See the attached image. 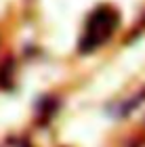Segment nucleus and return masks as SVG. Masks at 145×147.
<instances>
[{
    "instance_id": "obj_1",
    "label": "nucleus",
    "mask_w": 145,
    "mask_h": 147,
    "mask_svg": "<svg viewBox=\"0 0 145 147\" xmlns=\"http://www.w3.org/2000/svg\"><path fill=\"white\" fill-rule=\"evenodd\" d=\"M118 23H120L118 11H114L111 6H99L86 21V30L80 40V53H90L97 46H101L105 40H109Z\"/></svg>"
}]
</instances>
